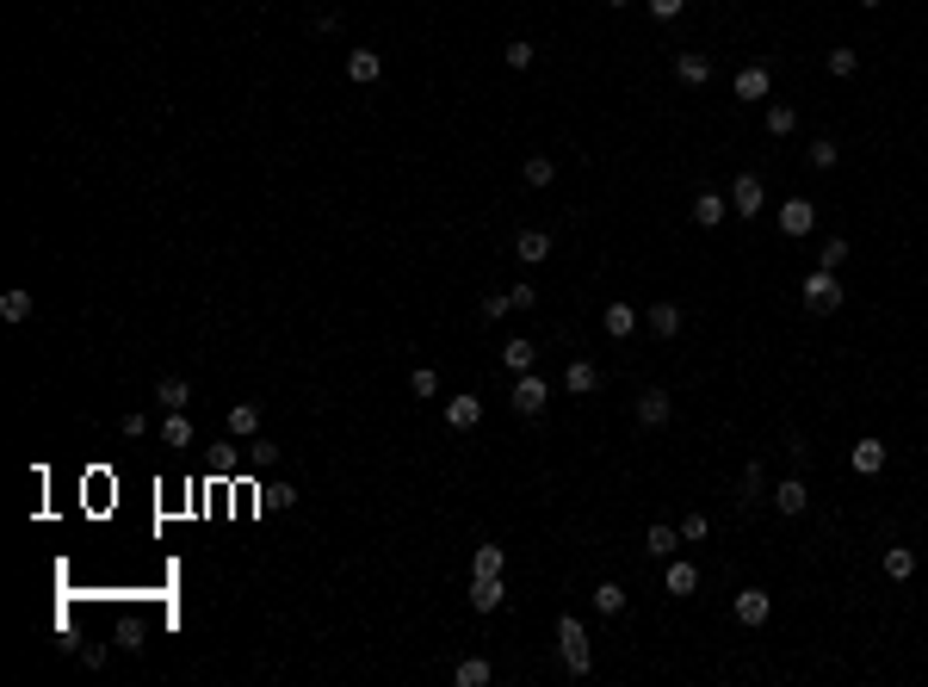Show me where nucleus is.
I'll list each match as a JSON object with an SVG mask.
<instances>
[{"label": "nucleus", "instance_id": "obj_1", "mask_svg": "<svg viewBox=\"0 0 928 687\" xmlns=\"http://www.w3.org/2000/svg\"><path fill=\"white\" fill-rule=\"evenodd\" d=\"M557 651H563V669L570 675H588L594 669V644H588V632H582L576 613H557Z\"/></svg>", "mask_w": 928, "mask_h": 687}, {"label": "nucleus", "instance_id": "obj_2", "mask_svg": "<svg viewBox=\"0 0 928 687\" xmlns=\"http://www.w3.org/2000/svg\"><path fill=\"white\" fill-rule=\"evenodd\" d=\"M805 309H817V316L842 309V279L829 273V267H817V273L805 279Z\"/></svg>", "mask_w": 928, "mask_h": 687}, {"label": "nucleus", "instance_id": "obj_3", "mask_svg": "<svg viewBox=\"0 0 928 687\" xmlns=\"http://www.w3.org/2000/svg\"><path fill=\"white\" fill-rule=\"evenodd\" d=\"M730 211H737V217H761V211H767L761 173H737V180H730Z\"/></svg>", "mask_w": 928, "mask_h": 687}, {"label": "nucleus", "instance_id": "obj_4", "mask_svg": "<svg viewBox=\"0 0 928 687\" xmlns=\"http://www.w3.org/2000/svg\"><path fill=\"white\" fill-rule=\"evenodd\" d=\"M545 397H551V384L539 378V372H520L514 390H508V403H514V415H539L545 409Z\"/></svg>", "mask_w": 928, "mask_h": 687}, {"label": "nucleus", "instance_id": "obj_5", "mask_svg": "<svg viewBox=\"0 0 928 687\" xmlns=\"http://www.w3.org/2000/svg\"><path fill=\"white\" fill-rule=\"evenodd\" d=\"M780 230L786 236H811L817 230V205L811 199H780Z\"/></svg>", "mask_w": 928, "mask_h": 687}, {"label": "nucleus", "instance_id": "obj_6", "mask_svg": "<svg viewBox=\"0 0 928 687\" xmlns=\"http://www.w3.org/2000/svg\"><path fill=\"white\" fill-rule=\"evenodd\" d=\"M724 217H730V199H724V192H712V186L693 192V223H699V230H718Z\"/></svg>", "mask_w": 928, "mask_h": 687}, {"label": "nucleus", "instance_id": "obj_7", "mask_svg": "<svg viewBox=\"0 0 928 687\" xmlns=\"http://www.w3.org/2000/svg\"><path fill=\"white\" fill-rule=\"evenodd\" d=\"M774 508H780V515H805V508H811V483H805V477H780V489H774Z\"/></svg>", "mask_w": 928, "mask_h": 687}, {"label": "nucleus", "instance_id": "obj_8", "mask_svg": "<svg viewBox=\"0 0 928 687\" xmlns=\"http://www.w3.org/2000/svg\"><path fill=\"white\" fill-rule=\"evenodd\" d=\"M601 329H607L613 341H631V329H638V309L625 304V298H613V304L601 309Z\"/></svg>", "mask_w": 928, "mask_h": 687}, {"label": "nucleus", "instance_id": "obj_9", "mask_svg": "<svg viewBox=\"0 0 928 687\" xmlns=\"http://www.w3.org/2000/svg\"><path fill=\"white\" fill-rule=\"evenodd\" d=\"M767 613H774L767 588H743V594H737V625H767Z\"/></svg>", "mask_w": 928, "mask_h": 687}, {"label": "nucleus", "instance_id": "obj_10", "mask_svg": "<svg viewBox=\"0 0 928 687\" xmlns=\"http://www.w3.org/2000/svg\"><path fill=\"white\" fill-rule=\"evenodd\" d=\"M502 601H508V583L502 576H471V607L477 613H495Z\"/></svg>", "mask_w": 928, "mask_h": 687}, {"label": "nucleus", "instance_id": "obj_11", "mask_svg": "<svg viewBox=\"0 0 928 687\" xmlns=\"http://www.w3.org/2000/svg\"><path fill=\"white\" fill-rule=\"evenodd\" d=\"M477 421H483V397H452V403H446V427H452V434H471Z\"/></svg>", "mask_w": 928, "mask_h": 687}, {"label": "nucleus", "instance_id": "obj_12", "mask_svg": "<svg viewBox=\"0 0 928 687\" xmlns=\"http://www.w3.org/2000/svg\"><path fill=\"white\" fill-rule=\"evenodd\" d=\"M347 81H359V87L384 81V56L378 50H353V56H347Z\"/></svg>", "mask_w": 928, "mask_h": 687}, {"label": "nucleus", "instance_id": "obj_13", "mask_svg": "<svg viewBox=\"0 0 928 687\" xmlns=\"http://www.w3.org/2000/svg\"><path fill=\"white\" fill-rule=\"evenodd\" d=\"M650 335L656 341H675V335H681V304H675V298L650 304Z\"/></svg>", "mask_w": 928, "mask_h": 687}, {"label": "nucleus", "instance_id": "obj_14", "mask_svg": "<svg viewBox=\"0 0 928 687\" xmlns=\"http://www.w3.org/2000/svg\"><path fill=\"white\" fill-rule=\"evenodd\" d=\"M848 465H855L860 477H879V471H885V447H879V440L866 434V440H855V452H848Z\"/></svg>", "mask_w": 928, "mask_h": 687}, {"label": "nucleus", "instance_id": "obj_15", "mask_svg": "<svg viewBox=\"0 0 928 687\" xmlns=\"http://www.w3.org/2000/svg\"><path fill=\"white\" fill-rule=\"evenodd\" d=\"M662 583H669V594H693V588H699V564H688V557L675 551L669 570H662Z\"/></svg>", "mask_w": 928, "mask_h": 687}, {"label": "nucleus", "instance_id": "obj_16", "mask_svg": "<svg viewBox=\"0 0 928 687\" xmlns=\"http://www.w3.org/2000/svg\"><path fill=\"white\" fill-rule=\"evenodd\" d=\"M644 551H650V557H662V564H669V557H675V551H681V526H669V520H656L650 533H644Z\"/></svg>", "mask_w": 928, "mask_h": 687}, {"label": "nucleus", "instance_id": "obj_17", "mask_svg": "<svg viewBox=\"0 0 928 687\" xmlns=\"http://www.w3.org/2000/svg\"><path fill=\"white\" fill-rule=\"evenodd\" d=\"M675 81H681V87H706V81H712V63H706L699 50H681V56H675Z\"/></svg>", "mask_w": 928, "mask_h": 687}, {"label": "nucleus", "instance_id": "obj_18", "mask_svg": "<svg viewBox=\"0 0 928 687\" xmlns=\"http://www.w3.org/2000/svg\"><path fill=\"white\" fill-rule=\"evenodd\" d=\"M563 390H570V397H594V390H601V372H594L588 359H570V366H563Z\"/></svg>", "mask_w": 928, "mask_h": 687}, {"label": "nucleus", "instance_id": "obj_19", "mask_svg": "<svg viewBox=\"0 0 928 687\" xmlns=\"http://www.w3.org/2000/svg\"><path fill=\"white\" fill-rule=\"evenodd\" d=\"M514 254L526 260V267H545V260H551V236H545V230H520V236H514Z\"/></svg>", "mask_w": 928, "mask_h": 687}, {"label": "nucleus", "instance_id": "obj_20", "mask_svg": "<svg viewBox=\"0 0 928 687\" xmlns=\"http://www.w3.org/2000/svg\"><path fill=\"white\" fill-rule=\"evenodd\" d=\"M767 87H774V81H767V69H761V63H749V69L730 81V93H737V100H767Z\"/></svg>", "mask_w": 928, "mask_h": 687}, {"label": "nucleus", "instance_id": "obj_21", "mask_svg": "<svg viewBox=\"0 0 928 687\" xmlns=\"http://www.w3.org/2000/svg\"><path fill=\"white\" fill-rule=\"evenodd\" d=\"M223 427H230V440H254L260 434V409L254 403H236V409L223 415Z\"/></svg>", "mask_w": 928, "mask_h": 687}, {"label": "nucleus", "instance_id": "obj_22", "mask_svg": "<svg viewBox=\"0 0 928 687\" xmlns=\"http://www.w3.org/2000/svg\"><path fill=\"white\" fill-rule=\"evenodd\" d=\"M532 359H539V347L526 341V335H514V341H502V366H508L514 378H520V372H532Z\"/></svg>", "mask_w": 928, "mask_h": 687}, {"label": "nucleus", "instance_id": "obj_23", "mask_svg": "<svg viewBox=\"0 0 928 687\" xmlns=\"http://www.w3.org/2000/svg\"><path fill=\"white\" fill-rule=\"evenodd\" d=\"M669 415H675V403H669V390H644V397H638V421H644V427H662Z\"/></svg>", "mask_w": 928, "mask_h": 687}, {"label": "nucleus", "instance_id": "obj_24", "mask_svg": "<svg viewBox=\"0 0 928 687\" xmlns=\"http://www.w3.org/2000/svg\"><path fill=\"white\" fill-rule=\"evenodd\" d=\"M508 570V551L502 545H477L471 551V576H502Z\"/></svg>", "mask_w": 928, "mask_h": 687}, {"label": "nucleus", "instance_id": "obj_25", "mask_svg": "<svg viewBox=\"0 0 928 687\" xmlns=\"http://www.w3.org/2000/svg\"><path fill=\"white\" fill-rule=\"evenodd\" d=\"M489 675H495L489 656H458V669H452V682H458V687H483Z\"/></svg>", "mask_w": 928, "mask_h": 687}, {"label": "nucleus", "instance_id": "obj_26", "mask_svg": "<svg viewBox=\"0 0 928 687\" xmlns=\"http://www.w3.org/2000/svg\"><path fill=\"white\" fill-rule=\"evenodd\" d=\"M155 403H161V409H186V403H192V384L168 372V378L155 384Z\"/></svg>", "mask_w": 928, "mask_h": 687}, {"label": "nucleus", "instance_id": "obj_27", "mask_svg": "<svg viewBox=\"0 0 928 687\" xmlns=\"http://www.w3.org/2000/svg\"><path fill=\"white\" fill-rule=\"evenodd\" d=\"M520 180H526L532 192H545L551 180H557V162H551V155H526V168H520Z\"/></svg>", "mask_w": 928, "mask_h": 687}, {"label": "nucleus", "instance_id": "obj_28", "mask_svg": "<svg viewBox=\"0 0 928 687\" xmlns=\"http://www.w3.org/2000/svg\"><path fill=\"white\" fill-rule=\"evenodd\" d=\"M761 124H767V137H774V142H786L792 131H798V112H792V105H767Z\"/></svg>", "mask_w": 928, "mask_h": 687}, {"label": "nucleus", "instance_id": "obj_29", "mask_svg": "<svg viewBox=\"0 0 928 687\" xmlns=\"http://www.w3.org/2000/svg\"><path fill=\"white\" fill-rule=\"evenodd\" d=\"M161 447H192V421H186V409H168V421H161Z\"/></svg>", "mask_w": 928, "mask_h": 687}, {"label": "nucleus", "instance_id": "obj_30", "mask_svg": "<svg viewBox=\"0 0 928 687\" xmlns=\"http://www.w3.org/2000/svg\"><path fill=\"white\" fill-rule=\"evenodd\" d=\"M885 576H892V583H910V576H916V551L892 545V551H885Z\"/></svg>", "mask_w": 928, "mask_h": 687}, {"label": "nucleus", "instance_id": "obj_31", "mask_svg": "<svg viewBox=\"0 0 928 687\" xmlns=\"http://www.w3.org/2000/svg\"><path fill=\"white\" fill-rule=\"evenodd\" d=\"M594 613H607V619L625 613V583H601V588H594Z\"/></svg>", "mask_w": 928, "mask_h": 687}, {"label": "nucleus", "instance_id": "obj_32", "mask_svg": "<svg viewBox=\"0 0 928 687\" xmlns=\"http://www.w3.org/2000/svg\"><path fill=\"white\" fill-rule=\"evenodd\" d=\"M0 316H6V322H25V316H32V291H25V285H13V291L0 298Z\"/></svg>", "mask_w": 928, "mask_h": 687}, {"label": "nucleus", "instance_id": "obj_33", "mask_svg": "<svg viewBox=\"0 0 928 687\" xmlns=\"http://www.w3.org/2000/svg\"><path fill=\"white\" fill-rule=\"evenodd\" d=\"M409 390H415V397H440V372H434V366H415Z\"/></svg>", "mask_w": 928, "mask_h": 687}, {"label": "nucleus", "instance_id": "obj_34", "mask_svg": "<svg viewBox=\"0 0 928 687\" xmlns=\"http://www.w3.org/2000/svg\"><path fill=\"white\" fill-rule=\"evenodd\" d=\"M835 162H842V149H835L829 137H817V142H811V168H817V173H829Z\"/></svg>", "mask_w": 928, "mask_h": 687}, {"label": "nucleus", "instance_id": "obj_35", "mask_svg": "<svg viewBox=\"0 0 928 687\" xmlns=\"http://www.w3.org/2000/svg\"><path fill=\"white\" fill-rule=\"evenodd\" d=\"M502 63H508V69H520V74H526V69H532V44H526V37H514V44L502 50Z\"/></svg>", "mask_w": 928, "mask_h": 687}, {"label": "nucleus", "instance_id": "obj_36", "mask_svg": "<svg viewBox=\"0 0 928 687\" xmlns=\"http://www.w3.org/2000/svg\"><path fill=\"white\" fill-rule=\"evenodd\" d=\"M842 260H848V241H842V236H829L824 248H817V267H829V273H835Z\"/></svg>", "mask_w": 928, "mask_h": 687}, {"label": "nucleus", "instance_id": "obj_37", "mask_svg": "<svg viewBox=\"0 0 928 687\" xmlns=\"http://www.w3.org/2000/svg\"><path fill=\"white\" fill-rule=\"evenodd\" d=\"M855 69H860V56H855V50H829V74H835V81H848Z\"/></svg>", "mask_w": 928, "mask_h": 687}, {"label": "nucleus", "instance_id": "obj_38", "mask_svg": "<svg viewBox=\"0 0 928 687\" xmlns=\"http://www.w3.org/2000/svg\"><path fill=\"white\" fill-rule=\"evenodd\" d=\"M118 434H124V440H142V434H149V415H142V409L118 415Z\"/></svg>", "mask_w": 928, "mask_h": 687}, {"label": "nucleus", "instance_id": "obj_39", "mask_svg": "<svg viewBox=\"0 0 928 687\" xmlns=\"http://www.w3.org/2000/svg\"><path fill=\"white\" fill-rule=\"evenodd\" d=\"M761 483H767V471H761L756 458H749V465H743V502H756V496H761Z\"/></svg>", "mask_w": 928, "mask_h": 687}, {"label": "nucleus", "instance_id": "obj_40", "mask_svg": "<svg viewBox=\"0 0 928 687\" xmlns=\"http://www.w3.org/2000/svg\"><path fill=\"white\" fill-rule=\"evenodd\" d=\"M508 304H514V309H532V304H539V291H532V279H520V285H508Z\"/></svg>", "mask_w": 928, "mask_h": 687}, {"label": "nucleus", "instance_id": "obj_41", "mask_svg": "<svg viewBox=\"0 0 928 687\" xmlns=\"http://www.w3.org/2000/svg\"><path fill=\"white\" fill-rule=\"evenodd\" d=\"M712 533V520L706 515H681V539H706Z\"/></svg>", "mask_w": 928, "mask_h": 687}, {"label": "nucleus", "instance_id": "obj_42", "mask_svg": "<svg viewBox=\"0 0 928 687\" xmlns=\"http://www.w3.org/2000/svg\"><path fill=\"white\" fill-rule=\"evenodd\" d=\"M644 6H650V19H681L688 0H644Z\"/></svg>", "mask_w": 928, "mask_h": 687}, {"label": "nucleus", "instance_id": "obj_43", "mask_svg": "<svg viewBox=\"0 0 928 687\" xmlns=\"http://www.w3.org/2000/svg\"><path fill=\"white\" fill-rule=\"evenodd\" d=\"M508 309H514V304H508V291H502V298H483V322H502Z\"/></svg>", "mask_w": 928, "mask_h": 687}, {"label": "nucleus", "instance_id": "obj_44", "mask_svg": "<svg viewBox=\"0 0 928 687\" xmlns=\"http://www.w3.org/2000/svg\"><path fill=\"white\" fill-rule=\"evenodd\" d=\"M607 6H631V0H607Z\"/></svg>", "mask_w": 928, "mask_h": 687}, {"label": "nucleus", "instance_id": "obj_45", "mask_svg": "<svg viewBox=\"0 0 928 687\" xmlns=\"http://www.w3.org/2000/svg\"><path fill=\"white\" fill-rule=\"evenodd\" d=\"M860 6H879V0H860Z\"/></svg>", "mask_w": 928, "mask_h": 687}]
</instances>
